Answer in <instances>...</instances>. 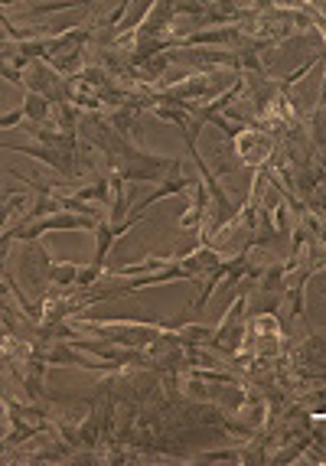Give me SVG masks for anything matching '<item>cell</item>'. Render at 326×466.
<instances>
[{
	"label": "cell",
	"mask_w": 326,
	"mask_h": 466,
	"mask_svg": "<svg viewBox=\"0 0 326 466\" xmlns=\"http://www.w3.org/2000/svg\"><path fill=\"white\" fill-rule=\"evenodd\" d=\"M232 40H235V30H216V33L189 36V40H183V46H196V42H232Z\"/></svg>",
	"instance_id": "5"
},
{
	"label": "cell",
	"mask_w": 326,
	"mask_h": 466,
	"mask_svg": "<svg viewBox=\"0 0 326 466\" xmlns=\"http://www.w3.org/2000/svg\"><path fill=\"white\" fill-rule=\"evenodd\" d=\"M320 105H326V78H323V88H320Z\"/></svg>",
	"instance_id": "8"
},
{
	"label": "cell",
	"mask_w": 326,
	"mask_h": 466,
	"mask_svg": "<svg viewBox=\"0 0 326 466\" xmlns=\"http://www.w3.org/2000/svg\"><path fill=\"white\" fill-rule=\"evenodd\" d=\"M55 228H85V232H92V228H98V219H92V215H72V212H55V215H46V219H36L33 225H26L17 238H23V242H33V238H40L43 232H55Z\"/></svg>",
	"instance_id": "1"
},
{
	"label": "cell",
	"mask_w": 326,
	"mask_h": 466,
	"mask_svg": "<svg viewBox=\"0 0 326 466\" xmlns=\"http://www.w3.org/2000/svg\"><path fill=\"white\" fill-rule=\"evenodd\" d=\"M49 281H53V287H76L78 265H53V271H49Z\"/></svg>",
	"instance_id": "4"
},
{
	"label": "cell",
	"mask_w": 326,
	"mask_h": 466,
	"mask_svg": "<svg viewBox=\"0 0 326 466\" xmlns=\"http://www.w3.org/2000/svg\"><path fill=\"white\" fill-rule=\"evenodd\" d=\"M23 111H26V117H33V121H46V117H49V98L40 95L36 88H26V105H23Z\"/></svg>",
	"instance_id": "3"
},
{
	"label": "cell",
	"mask_w": 326,
	"mask_h": 466,
	"mask_svg": "<svg viewBox=\"0 0 326 466\" xmlns=\"http://www.w3.org/2000/svg\"><path fill=\"white\" fill-rule=\"evenodd\" d=\"M196 183H199V180H186V176H176V180H166V183L160 186V190L153 192V196H147V199H144L141 206H137V209H141V212H144V209H151V206H153L157 199H163V196H176V192H186L189 186H196Z\"/></svg>",
	"instance_id": "2"
},
{
	"label": "cell",
	"mask_w": 326,
	"mask_h": 466,
	"mask_svg": "<svg viewBox=\"0 0 326 466\" xmlns=\"http://www.w3.org/2000/svg\"><path fill=\"white\" fill-rule=\"evenodd\" d=\"M23 117H26V111H23V108H20V111H13V115H3V127H13V124H20Z\"/></svg>",
	"instance_id": "6"
},
{
	"label": "cell",
	"mask_w": 326,
	"mask_h": 466,
	"mask_svg": "<svg viewBox=\"0 0 326 466\" xmlns=\"http://www.w3.org/2000/svg\"><path fill=\"white\" fill-rule=\"evenodd\" d=\"M30 202V196H13L10 202H7V212H13V206H26Z\"/></svg>",
	"instance_id": "7"
}]
</instances>
